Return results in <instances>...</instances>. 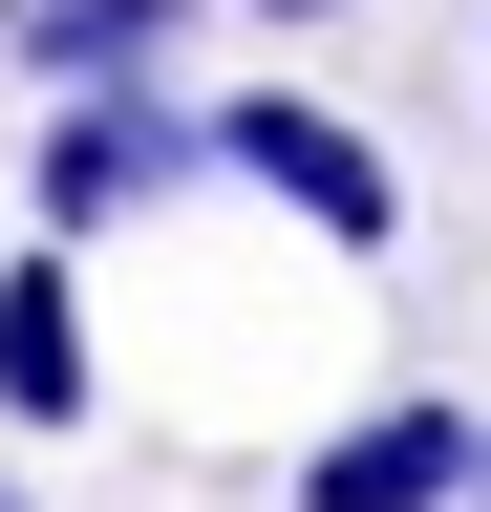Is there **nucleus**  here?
<instances>
[{"label": "nucleus", "mask_w": 491, "mask_h": 512, "mask_svg": "<svg viewBox=\"0 0 491 512\" xmlns=\"http://www.w3.org/2000/svg\"><path fill=\"white\" fill-rule=\"evenodd\" d=\"M214 171H235V192H278V214H299V235H342V256H385V235H406V171L363 150L321 86H235V107H214Z\"/></svg>", "instance_id": "1"}, {"label": "nucleus", "mask_w": 491, "mask_h": 512, "mask_svg": "<svg viewBox=\"0 0 491 512\" xmlns=\"http://www.w3.org/2000/svg\"><path fill=\"white\" fill-rule=\"evenodd\" d=\"M193 171H214V107H150V64L129 86H65V128H43V235H129Z\"/></svg>", "instance_id": "2"}, {"label": "nucleus", "mask_w": 491, "mask_h": 512, "mask_svg": "<svg viewBox=\"0 0 491 512\" xmlns=\"http://www.w3.org/2000/svg\"><path fill=\"white\" fill-rule=\"evenodd\" d=\"M491 491V427L449 406V384H406V406H363L299 448V512H470Z\"/></svg>", "instance_id": "3"}, {"label": "nucleus", "mask_w": 491, "mask_h": 512, "mask_svg": "<svg viewBox=\"0 0 491 512\" xmlns=\"http://www.w3.org/2000/svg\"><path fill=\"white\" fill-rule=\"evenodd\" d=\"M86 278L65 256H22V278H0V427H86Z\"/></svg>", "instance_id": "4"}, {"label": "nucleus", "mask_w": 491, "mask_h": 512, "mask_svg": "<svg viewBox=\"0 0 491 512\" xmlns=\"http://www.w3.org/2000/svg\"><path fill=\"white\" fill-rule=\"evenodd\" d=\"M171 22H193V0H22L0 43H22L43 86H129V64H171Z\"/></svg>", "instance_id": "5"}, {"label": "nucleus", "mask_w": 491, "mask_h": 512, "mask_svg": "<svg viewBox=\"0 0 491 512\" xmlns=\"http://www.w3.org/2000/svg\"><path fill=\"white\" fill-rule=\"evenodd\" d=\"M257 22H342V0H257Z\"/></svg>", "instance_id": "6"}, {"label": "nucleus", "mask_w": 491, "mask_h": 512, "mask_svg": "<svg viewBox=\"0 0 491 512\" xmlns=\"http://www.w3.org/2000/svg\"><path fill=\"white\" fill-rule=\"evenodd\" d=\"M0 512H22V470H0Z\"/></svg>", "instance_id": "7"}, {"label": "nucleus", "mask_w": 491, "mask_h": 512, "mask_svg": "<svg viewBox=\"0 0 491 512\" xmlns=\"http://www.w3.org/2000/svg\"><path fill=\"white\" fill-rule=\"evenodd\" d=\"M0 22H22V0H0Z\"/></svg>", "instance_id": "8"}]
</instances>
